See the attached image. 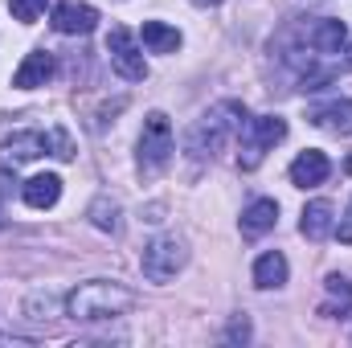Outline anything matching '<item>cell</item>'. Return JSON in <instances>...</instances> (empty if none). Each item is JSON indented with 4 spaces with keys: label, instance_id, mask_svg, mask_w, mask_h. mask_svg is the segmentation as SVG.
Here are the masks:
<instances>
[{
    "label": "cell",
    "instance_id": "6da1fadb",
    "mask_svg": "<svg viewBox=\"0 0 352 348\" xmlns=\"http://www.w3.org/2000/svg\"><path fill=\"white\" fill-rule=\"evenodd\" d=\"M135 307V295L123 287V283H107V279H90L78 283L70 295H66V312L70 320L78 324H98V320H119Z\"/></svg>",
    "mask_w": 352,
    "mask_h": 348
},
{
    "label": "cell",
    "instance_id": "7a4b0ae2",
    "mask_svg": "<svg viewBox=\"0 0 352 348\" xmlns=\"http://www.w3.org/2000/svg\"><path fill=\"white\" fill-rule=\"evenodd\" d=\"M230 115V102H221V107H213L209 115H201L197 123H192V131H188V152H192V160H213L221 148H226V140H230V131L238 127H246L242 119H246V111L238 115V119H226Z\"/></svg>",
    "mask_w": 352,
    "mask_h": 348
},
{
    "label": "cell",
    "instance_id": "3957f363",
    "mask_svg": "<svg viewBox=\"0 0 352 348\" xmlns=\"http://www.w3.org/2000/svg\"><path fill=\"white\" fill-rule=\"evenodd\" d=\"M4 152L8 160H37V156H58V160H74V140L62 131V127H50V131H12L4 140Z\"/></svg>",
    "mask_w": 352,
    "mask_h": 348
},
{
    "label": "cell",
    "instance_id": "277c9868",
    "mask_svg": "<svg viewBox=\"0 0 352 348\" xmlns=\"http://www.w3.org/2000/svg\"><path fill=\"white\" fill-rule=\"evenodd\" d=\"M173 152H176L173 123H168V115L152 111V115L144 119V135H140V168H144V173H160V168L173 160Z\"/></svg>",
    "mask_w": 352,
    "mask_h": 348
},
{
    "label": "cell",
    "instance_id": "5b68a950",
    "mask_svg": "<svg viewBox=\"0 0 352 348\" xmlns=\"http://www.w3.org/2000/svg\"><path fill=\"white\" fill-rule=\"evenodd\" d=\"M246 144H242V152H238V164L242 168H258L263 164V156L274 148V144H283L287 140V123L278 119V115H258V119H246Z\"/></svg>",
    "mask_w": 352,
    "mask_h": 348
},
{
    "label": "cell",
    "instance_id": "8992f818",
    "mask_svg": "<svg viewBox=\"0 0 352 348\" xmlns=\"http://www.w3.org/2000/svg\"><path fill=\"white\" fill-rule=\"evenodd\" d=\"M140 266H144V274H148L152 283H168V279H176V270L184 266V246H180L176 238H152V242L144 246Z\"/></svg>",
    "mask_w": 352,
    "mask_h": 348
},
{
    "label": "cell",
    "instance_id": "52a82bcc",
    "mask_svg": "<svg viewBox=\"0 0 352 348\" xmlns=\"http://www.w3.org/2000/svg\"><path fill=\"white\" fill-rule=\"evenodd\" d=\"M107 54H111V66H115L127 83H144V78H148V62H144V54H140V45L131 41L127 29H111Z\"/></svg>",
    "mask_w": 352,
    "mask_h": 348
},
{
    "label": "cell",
    "instance_id": "ba28073f",
    "mask_svg": "<svg viewBox=\"0 0 352 348\" xmlns=\"http://www.w3.org/2000/svg\"><path fill=\"white\" fill-rule=\"evenodd\" d=\"M94 25H98V12L90 4L66 0V4L54 8V29L66 33V37H87V33H94Z\"/></svg>",
    "mask_w": 352,
    "mask_h": 348
},
{
    "label": "cell",
    "instance_id": "9c48e42d",
    "mask_svg": "<svg viewBox=\"0 0 352 348\" xmlns=\"http://www.w3.org/2000/svg\"><path fill=\"white\" fill-rule=\"evenodd\" d=\"M328 173H332V160H328L324 152L307 148V152H299L295 164H291V184H299V188H316V184L328 180Z\"/></svg>",
    "mask_w": 352,
    "mask_h": 348
},
{
    "label": "cell",
    "instance_id": "30bf717a",
    "mask_svg": "<svg viewBox=\"0 0 352 348\" xmlns=\"http://www.w3.org/2000/svg\"><path fill=\"white\" fill-rule=\"evenodd\" d=\"M54 78V54H45V50H33L21 66H16V74H12V87L16 90H37L45 87Z\"/></svg>",
    "mask_w": 352,
    "mask_h": 348
},
{
    "label": "cell",
    "instance_id": "8fae6325",
    "mask_svg": "<svg viewBox=\"0 0 352 348\" xmlns=\"http://www.w3.org/2000/svg\"><path fill=\"white\" fill-rule=\"evenodd\" d=\"M21 197H25V205H29V209H54V205H58V197H62V176H54V173L33 176V180H25Z\"/></svg>",
    "mask_w": 352,
    "mask_h": 348
},
{
    "label": "cell",
    "instance_id": "7c38bea8",
    "mask_svg": "<svg viewBox=\"0 0 352 348\" xmlns=\"http://www.w3.org/2000/svg\"><path fill=\"white\" fill-rule=\"evenodd\" d=\"M311 123L324 127V131H336V135H352V102L349 98H336V102H324L311 111Z\"/></svg>",
    "mask_w": 352,
    "mask_h": 348
},
{
    "label": "cell",
    "instance_id": "4fadbf2b",
    "mask_svg": "<svg viewBox=\"0 0 352 348\" xmlns=\"http://www.w3.org/2000/svg\"><path fill=\"white\" fill-rule=\"evenodd\" d=\"M299 234H303L307 242H324V238L332 234V205H328V201H311V205L303 209V217H299Z\"/></svg>",
    "mask_w": 352,
    "mask_h": 348
},
{
    "label": "cell",
    "instance_id": "5bb4252c",
    "mask_svg": "<svg viewBox=\"0 0 352 348\" xmlns=\"http://www.w3.org/2000/svg\"><path fill=\"white\" fill-rule=\"evenodd\" d=\"M324 291H328V299L320 303V316H349L352 312V279L328 274L324 279Z\"/></svg>",
    "mask_w": 352,
    "mask_h": 348
},
{
    "label": "cell",
    "instance_id": "9a60e30c",
    "mask_svg": "<svg viewBox=\"0 0 352 348\" xmlns=\"http://www.w3.org/2000/svg\"><path fill=\"white\" fill-rule=\"evenodd\" d=\"M278 226V205L274 201H250L246 205V213H242V234H250V238H258L266 230H274Z\"/></svg>",
    "mask_w": 352,
    "mask_h": 348
},
{
    "label": "cell",
    "instance_id": "2e32d148",
    "mask_svg": "<svg viewBox=\"0 0 352 348\" xmlns=\"http://www.w3.org/2000/svg\"><path fill=\"white\" fill-rule=\"evenodd\" d=\"M283 283H287V259H283L278 250H266L263 259L254 262V287L274 291V287H283Z\"/></svg>",
    "mask_w": 352,
    "mask_h": 348
},
{
    "label": "cell",
    "instance_id": "e0dca14e",
    "mask_svg": "<svg viewBox=\"0 0 352 348\" xmlns=\"http://www.w3.org/2000/svg\"><path fill=\"white\" fill-rule=\"evenodd\" d=\"M144 45L152 54H176L180 50V33H176L173 25H164V21H148L144 25Z\"/></svg>",
    "mask_w": 352,
    "mask_h": 348
},
{
    "label": "cell",
    "instance_id": "ac0fdd59",
    "mask_svg": "<svg viewBox=\"0 0 352 348\" xmlns=\"http://www.w3.org/2000/svg\"><path fill=\"white\" fill-rule=\"evenodd\" d=\"M90 221H94V230H102V234H119V205H115L111 197H98V201L90 205Z\"/></svg>",
    "mask_w": 352,
    "mask_h": 348
},
{
    "label": "cell",
    "instance_id": "d6986e66",
    "mask_svg": "<svg viewBox=\"0 0 352 348\" xmlns=\"http://www.w3.org/2000/svg\"><path fill=\"white\" fill-rule=\"evenodd\" d=\"M8 8H12V17H16V21L33 25V21L45 12V0H8Z\"/></svg>",
    "mask_w": 352,
    "mask_h": 348
},
{
    "label": "cell",
    "instance_id": "ffe728a7",
    "mask_svg": "<svg viewBox=\"0 0 352 348\" xmlns=\"http://www.w3.org/2000/svg\"><path fill=\"white\" fill-rule=\"evenodd\" d=\"M336 238H340L344 246H352V205L344 209V217H340V226H336Z\"/></svg>",
    "mask_w": 352,
    "mask_h": 348
},
{
    "label": "cell",
    "instance_id": "44dd1931",
    "mask_svg": "<svg viewBox=\"0 0 352 348\" xmlns=\"http://www.w3.org/2000/svg\"><path fill=\"white\" fill-rule=\"evenodd\" d=\"M230 340H250V324L246 320H234L230 324Z\"/></svg>",
    "mask_w": 352,
    "mask_h": 348
},
{
    "label": "cell",
    "instance_id": "7402d4cb",
    "mask_svg": "<svg viewBox=\"0 0 352 348\" xmlns=\"http://www.w3.org/2000/svg\"><path fill=\"white\" fill-rule=\"evenodd\" d=\"M12 184H16V176L8 173V168H0V197H8V193H12Z\"/></svg>",
    "mask_w": 352,
    "mask_h": 348
},
{
    "label": "cell",
    "instance_id": "603a6c76",
    "mask_svg": "<svg viewBox=\"0 0 352 348\" xmlns=\"http://www.w3.org/2000/svg\"><path fill=\"white\" fill-rule=\"evenodd\" d=\"M197 4H201V8H205V4H209V8H213V4H221V0H197Z\"/></svg>",
    "mask_w": 352,
    "mask_h": 348
}]
</instances>
